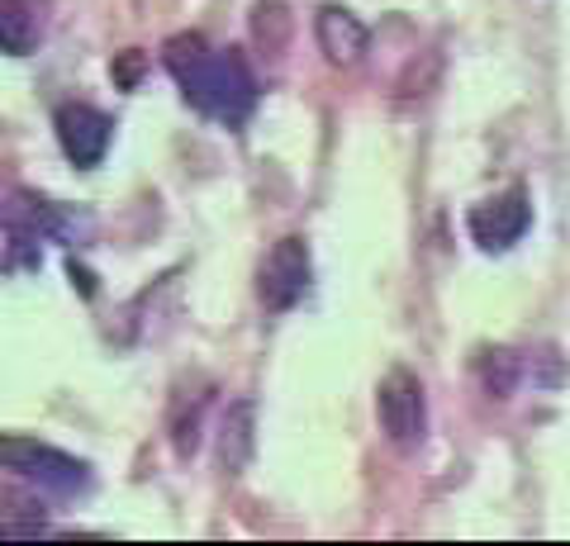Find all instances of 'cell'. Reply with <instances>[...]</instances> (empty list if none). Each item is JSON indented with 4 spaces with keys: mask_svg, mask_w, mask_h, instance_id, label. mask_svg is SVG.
Masks as SVG:
<instances>
[{
    "mask_svg": "<svg viewBox=\"0 0 570 546\" xmlns=\"http://www.w3.org/2000/svg\"><path fill=\"white\" fill-rule=\"evenodd\" d=\"M253 443H257V409H253V399H238L219 433V466L228 475H238L247 466V456H253Z\"/></svg>",
    "mask_w": 570,
    "mask_h": 546,
    "instance_id": "9c48e42d",
    "label": "cell"
},
{
    "mask_svg": "<svg viewBox=\"0 0 570 546\" xmlns=\"http://www.w3.org/2000/svg\"><path fill=\"white\" fill-rule=\"evenodd\" d=\"M309 280H314V261H309V242L305 238H281L272 252L262 257V271H257V295L272 314L295 309L299 299L309 295Z\"/></svg>",
    "mask_w": 570,
    "mask_h": 546,
    "instance_id": "3957f363",
    "label": "cell"
},
{
    "mask_svg": "<svg viewBox=\"0 0 570 546\" xmlns=\"http://www.w3.org/2000/svg\"><path fill=\"white\" fill-rule=\"evenodd\" d=\"M43 39V14L33 0H0V52L24 58Z\"/></svg>",
    "mask_w": 570,
    "mask_h": 546,
    "instance_id": "ba28073f",
    "label": "cell"
},
{
    "mask_svg": "<svg viewBox=\"0 0 570 546\" xmlns=\"http://www.w3.org/2000/svg\"><path fill=\"white\" fill-rule=\"evenodd\" d=\"M52 129H58V143L67 152L71 167L91 171L105 162V152H110V138H115V119L96 110V105H81V100H67L58 105V115H52Z\"/></svg>",
    "mask_w": 570,
    "mask_h": 546,
    "instance_id": "5b68a950",
    "label": "cell"
},
{
    "mask_svg": "<svg viewBox=\"0 0 570 546\" xmlns=\"http://www.w3.org/2000/svg\"><path fill=\"white\" fill-rule=\"evenodd\" d=\"M376 409H381V428L395 447H419L423 443V428H428V404H423V385L414 371H404V366H395L381 390H376Z\"/></svg>",
    "mask_w": 570,
    "mask_h": 546,
    "instance_id": "277c9868",
    "label": "cell"
},
{
    "mask_svg": "<svg viewBox=\"0 0 570 546\" xmlns=\"http://www.w3.org/2000/svg\"><path fill=\"white\" fill-rule=\"evenodd\" d=\"M163 62L176 77V86H181V96L205 119L238 129L257 110V77L247 72L238 48H209L200 33H181V39L163 48Z\"/></svg>",
    "mask_w": 570,
    "mask_h": 546,
    "instance_id": "6da1fadb",
    "label": "cell"
},
{
    "mask_svg": "<svg viewBox=\"0 0 570 546\" xmlns=\"http://www.w3.org/2000/svg\"><path fill=\"white\" fill-rule=\"evenodd\" d=\"M528 224H532V200H528V190H523V186H509L504 196H494V200H485V205H475L471 215H466L471 238H475L485 252H504V248H513V242L528 234Z\"/></svg>",
    "mask_w": 570,
    "mask_h": 546,
    "instance_id": "8992f818",
    "label": "cell"
},
{
    "mask_svg": "<svg viewBox=\"0 0 570 546\" xmlns=\"http://www.w3.org/2000/svg\"><path fill=\"white\" fill-rule=\"evenodd\" d=\"M314 39H318V48H324V58L333 67H356L362 62V52H366V43H371V33L352 10L324 6L314 14Z\"/></svg>",
    "mask_w": 570,
    "mask_h": 546,
    "instance_id": "52a82bcc",
    "label": "cell"
},
{
    "mask_svg": "<svg viewBox=\"0 0 570 546\" xmlns=\"http://www.w3.org/2000/svg\"><path fill=\"white\" fill-rule=\"evenodd\" d=\"M0 470L39 480L43 489H52V495H81V489H91V466L86 461L39 443V437H20V433L0 437Z\"/></svg>",
    "mask_w": 570,
    "mask_h": 546,
    "instance_id": "7a4b0ae2",
    "label": "cell"
}]
</instances>
